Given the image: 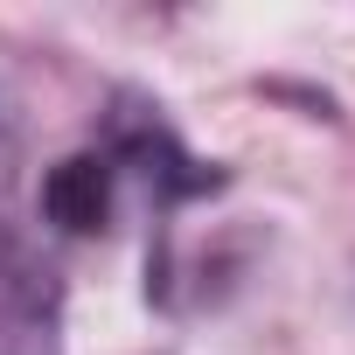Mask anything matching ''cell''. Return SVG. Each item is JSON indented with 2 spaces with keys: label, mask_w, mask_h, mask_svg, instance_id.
Instances as JSON below:
<instances>
[{
  "label": "cell",
  "mask_w": 355,
  "mask_h": 355,
  "mask_svg": "<svg viewBox=\"0 0 355 355\" xmlns=\"http://www.w3.org/2000/svg\"><path fill=\"white\" fill-rule=\"evenodd\" d=\"M112 209H119V160L105 146L91 153H70L49 167V182H42V216L70 237H98L112 230Z\"/></svg>",
  "instance_id": "6da1fadb"
}]
</instances>
